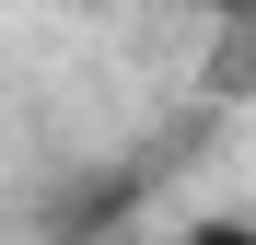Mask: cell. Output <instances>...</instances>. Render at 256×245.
Masks as SVG:
<instances>
[{
  "instance_id": "6da1fadb",
  "label": "cell",
  "mask_w": 256,
  "mask_h": 245,
  "mask_svg": "<svg viewBox=\"0 0 256 245\" xmlns=\"http://www.w3.org/2000/svg\"><path fill=\"white\" fill-rule=\"evenodd\" d=\"M175 245H256V222H233V210H210V222H186Z\"/></svg>"
}]
</instances>
